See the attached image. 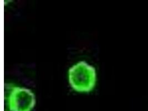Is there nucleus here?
<instances>
[{
  "mask_svg": "<svg viewBox=\"0 0 148 111\" xmlns=\"http://www.w3.org/2000/svg\"><path fill=\"white\" fill-rule=\"evenodd\" d=\"M68 77L69 84L74 90L89 92L94 88L95 84V69L87 63L81 61L70 68Z\"/></svg>",
  "mask_w": 148,
  "mask_h": 111,
  "instance_id": "f257e3e1",
  "label": "nucleus"
},
{
  "mask_svg": "<svg viewBox=\"0 0 148 111\" xmlns=\"http://www.w3.org/2000/svg\"><path fill=\"white\" fill-rule=\"evenodd\" d=\"M36 103L33 92L29 90L15 87L8 97V107L10 111H31Z\"/></svg>",
  "mask_w": 148,
  "mask_h": 111,
  "instance_id": "f03ea898",
  "label": "nucleus"
}]
</instances>
